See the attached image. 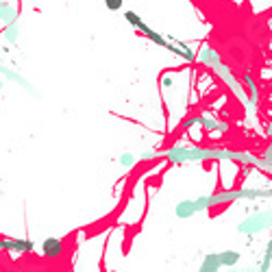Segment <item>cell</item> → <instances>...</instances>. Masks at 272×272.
Segmentation results:
<instances>
[{"mask_svg": "<svg viewBox=\"0 0 272 272\" xmlns=\"http://www.w3.org/2000/svg\"><path fill=\"white\" fill-rule=\"evenodd\" d=\"M170 163L181 165L188 161H235L240 165H259V157L250 150H233V148H209V146H181L174 144L163 152Z\"/></svg>", "mask_w": 272, "mask_h": 272, "instance_id": "cell-1", "label": "cell"}, {"mask_svg": "<svg viewBox=\"0 0 272 272\" xmlns=\"http://www.w3.org/2000/svg\"><path fill=\"white\" fill-rule=\"evenodd\" d=\"M263 231H272V209L255 211V214H250L244 220L237 222V233L257 235V233H263Z\"/></svg>", "mask_w": 272, "mask_h": 272, "instance_id": "cell-2", "label": "cell"}, {"mask_svg": "<svg viewBox=\"0 0 272 272\" xmlns=\"http://www.w3.org/2000/svg\"><path fill=\"white\" fill-rule=\"evenodd\" d=\"M203 127L207 133H229V122H222V120H218L216 116H190V118H185L183 120V129H192V127Z\"/></svg>", "mask_w": 272, "mask_h": 272, "instance_id": "cell-3", "label": "cell"}, {"mask_svg": "<svg viewBox=\"0 0 272 272\" xmlns=\"http://www.w3.org/2000/svg\"><path fill=\"white\" fill-rule=\"evenodd\" d=\"M44 257H48V259H59V257H63L65 253V244L63 240H59V237H46L42 240V246H39Z\"/></svg>", "mask_w": 272, "mask_h": 272, "instance_id": "cell-4", "label": "cell"}, {"mask_svg": "<svg viewBox=\"0 0 272 272\" xmlns=\"http://www.w3.org/2000/svg\"><path fill=\"white\" fill-rule=\"evenodd\" d=\"M0 76H5L7 81H11V83H18L20 87H22V89H26V92H29L31 96H39V92H37L35 87H33V85H31L29 81H26V78H24L22 74H20V72L11 70V68H7L5 63H0Z\"/></svg>", "mask_w": 272, "mask_h": 272, "instance_id": "cell-5", "label": "cell"}, {"mask_svg": "<svg viewBox=\"0 0 272 272\" xmlns=\"http://www.w3.org/2000/svg\"><path fill=\"white\" fill-rule=\"evenodd\" d=\"M196 61L205 65V68H209V70H214L218 63L222 61V57H220V52H218L214 46H209V44H205L201 50H198V55H196Z\"/></svg>", "mask_w": 272, "mask_h": 272, "instance_id": "cell-6", "label": "cell"}, {"mask_svg": "<svg viewBox=\"0 0 272 272\" xmlns=\"http://www.w3.org/2000/svg\"><path fill=\"white\" fill-rule=\"evenodd\" d=\"M0 250H11V253H31L35 250L33 240H11V237H0Z\"/></svg>", "mask_w": 272, "mask_h": 272, "instance_id": "cell-7", "label": "cell"}, {"mask_svg": "<svg viewBox=\"0 0 272 272\" xmlns=\"http://www.w3.org/2000/svg\"><path fill=\"white\" fill-rule=\"evenodd\" d=\"M242 83H244V87H246V94H248L250 105H253L255 109H259V96H261V92H259V83L255 81V76L250 74V72H246V74L242 76Z\"/></svg>", "mask_w": 272, "mask_h": 272, "instance_id": "cell-8", "label": "cell"}, {"mask_svg": "<svg viewBox=\"0 0 272 272\" xmlns=\"http://www.w3.org/2000/svg\"><path fill=\"white\" fill-rule=\"evenodd\" d=\"M196 214H198V209H196L194 198H185V201L176 203V207H174V216L178 220H190V218H194Z\"/></svg>", "mask_w": 272, "mask_h": 272, "instance_id": "cell-9", "label": "cell"}, {"mask_svg": "<svg viewBox=\"0 0 272 272\" xmlns=\"http://www.w3.org/2000/svg\"><path fill=\"white\" fill-rule=\"evenodd\" d=\"M20 18L18 9L9 3H5V0H0V22L3 24H9V22H16V20Z\"/></svg>", "mask_w": 272, "mask_h": 272, "instance_id": "cell-10", "label": "cell"}, {"mask_svg": "<svg viewBox=\"0 0 272 272\" xmlns=\"http://www.w3.org/2000/svg\"><path fill=\"white\" fill-rule=\"evenodd\" d=\"M220 263H222V268H233L240 263L242 259V255H240V250H233V248H229V250H220Z\"/></svg>", "mask_w": 272, "mask_h": 272, "instance_id": "cell-11", "label": "cell"}, {"mask_svg": "<svg viewBox=\"0 0 272 272\" xmlns=\"http://www.w3.org/2000/svg\"><path fill=\"white\" fill-rule=\"evenodd\" d=\"M220 268H222V263H220V255L218 253H207L203 257L201 272H218Z\"/></svg>", "mask_w": 272, "mask_h": 272, "instance_id": "cell-12", "label": "cell"}, {"mask_svg": "<svg viewBox=\"0 0 272 272\" xmlns=\"http://www.w3.org/2000/svg\"><path fill=\"white\" fill-rule=\"evenodd\" d=\"M3 37H5V42L9 44V46L18 44V39H20V24H18V20H16V22H9V24H5Z\"/></svg>", "mask_w": 272, "mask_h": 272, "instance_id": "cell-13", "label": "cell"}, {"mask_svg": "<svg viewBox=\"0 0 272 272\" xmlns=\"http://www.w3.org/2000/svg\"><path fill=\"white\" fill-rule=\"evenodd\" d=\"M270 268H272V235L266 244V250H263V259L257 263V270H261V272H268Z\"/></svg>", "mask_w": 272, "mask_h": 272, "instance_id": "cell-14", "label": "cell"}, {"mask_svg": "<svg viewBox=\"0 0 272 272\" xmlns=\"http://www.w3.org/2000/svg\"><path fill=\"white\" fill-rule=\"evenodd\" d=\"M268 165H272V142L266 146V148H263L261 157H259V165H257V170L266 172V170H268Z\"/></svg>", "mask_w": 272, "mask_h": 272, "instance_id": "cell-15", "label": "cell"}, {"mask_svg": "<svg viewBox=\"0 0 272 272\" xmlns=\"http://www.w3.org/2000/svg\"><path fill=\"white\" fill-rule=\"evenodd\" d=\"M118 161H120L122 168H127V170H129V168H133V165L137 163V157L133 155V152H122Z\"/></svg>", "mask_w": 272, "mask_h": 272, "instance_id": "cell-16", "label": "cell"}, {"mask_svg": "<svg viewBox=\"0 0 272 272\" xmlns=\"http://www.w3.org/2000/svg\"><path fill=\"white\" fill-rule=\"evenodd\" d=\"M163 152H157V150H146L139 155V161H152V159H159Z\"/></svg>", "mask_w": 272, "mask_h": 272, "instance_id": "cell-17", "label": "cell"}, {"mask_svg": "<svg viewBox=\"0 0 272 272\" xmlns=\"http://www.w3.org/2000/svg\"><path fill=\"white\" fill-rule=\"evenodd\" d=\"M122 5H124V0H105V7H107L109 11H120L122 9Z\"/></svg>", "mask_w": 272, "mask_h": 272, "instance_id": "cell-18", "label": "cell"}, {"mask_svg": "<svg viewBox=\"0 0 272 272\" xmlns=\"http://www.w3.org/2000/svg\"><path fill=\"white\" fill-rule=\"evenodd\" d=\"M266 137H268V139H272V120L266 124Z\"/></svg>", "mask_w": 272, "mask_h": 272, "instance_id": "cell-19", "label": "cell"}, {"mask_svg": "<svg viewBox=\"0 0 272 272\" xmlns=\"http://www.w3.org/2000/svg\"><path fill=\"white\" fill-rule=\"evenodd\" d=\"M163 87H172V76H163Z\"/></svg>", "mask_w": 272, "mask_h": 272, "instance_id": "cell-20", "label": "cell"}, {"mask_svg": "<svg viewBox=\"0 0 272 272\" xmlns=\"http://www.w3.org/2000/svg\"><path fill=\"white\" fill-rule=\"evenodd\" d=\"M266 172H268V174L272 176V165H268V170H266Z\"/></svg>", "mask_w": 272, "mask_h": 272, "instance_id": "cell-21", "label": "cell"}, {"mask_svg": "<svg viewBox=\"0 0 272 272\" xmlns=\"http://www.w3.org/2000/svg\"><path fill=\"white\" fill-rule=\"evenodd\" d=\"M270 142H272V139H270Z\"/></svg>", "mask_w": 272, "mask_h": 272, "instance_id": "cell-22", "label": "cell"}]
</instances>
